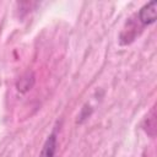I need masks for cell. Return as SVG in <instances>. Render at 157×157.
I'll list each match as a JSON object with an SVG mask.
<instances>
[{"instance_id": "1", "label": "cell", "mask_w": 157, "mask_h": 157, "mask_svg": "<svg viewBox=\"0 0 157 157\" xmlns=\"http://www.w3.org/2000/svg\"><path fill=\"white\" fill-rule=\"evenodd\" d=\"M136 16H137L139 22L142 25V27L155 23L156 22V17H157V1L152 0V1H150L147 4H145L139 10Z\"/></svg>"}, {"instance_id": "2", "label": "cell", "mask_w": 157, "mask_h": 157, "mask_svg": "<svg viewBox=\"0 0 157 157\" xmlns=\"http://www.w3.org/2000/svg\"><path fill=\"white\" fill-rule=\"evenodd\" d=\"M56 147H58V135H56V131L54 130L52 134H49V136L44 141L39 157H55Z\"/></svg>"}, {"instance_id": "3", "label": "cell", "mask_w": 157, "mask_h": 157, "mask_svg": "<svg viewBox=\"0 0 157 157\" xmlns=\"http://www.w3.org/2000/svg\"><path fill=\"white\" fill-rule=\"evenodd\" d=\"M34 81H36V77H34V74L32 71H27L26 74H23L20 80L16 82V88L18 92L21 93H26L28 92L33 85H34Z\"/></svg>"}]
</instances>
